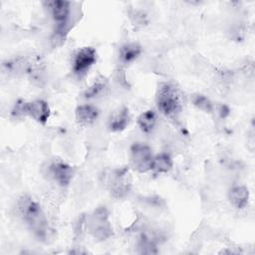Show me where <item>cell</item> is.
Listing matches in <instances>:
<instances>
[{"label":"cell","instance_id":"cell-1","mask_svg":"<svg viewBox=\"0 0 255 255\" xmlns=\"http://www.w3.org/2000/svg\"><path fill=\"white\" fill-rule=\"evenodd\" d=\"M18 209L23 221L29 229L41 240L46 239L48 221L40 204L28 195L22 196L18 201Z\"/></svg>","mask_w":255,"mask_h":255},{"label":"cell","instance_id":"cell-2","mask_svg":"<svg viewBox=\"0 0 255 255\" xmlns=\"http://www.w3.org/2000/svg\"><path fill=\"white\" fill-rule=\"evenodd\" d=\"M156 105L158 110L166 117H174L181 111L179 95L171 84L161 83L156 93Z\"/></svg>","mask_w":255,"mask_h":255},{"label":"cell","instance_id":"cell-3","mask_svg":"<svg viewBox=\"0 0 255 255\" xmlns=\"http://www.w3.org/2000/svg\"><path fill=\"white\" fill-rule=\"evenodd\" d=\"M105 183L113 197H125L131 187V177L128 169L122 167L110 170L105 175Z\"/></svg>","mask_w":255,"mask_h":255},{"label":"cell","instance_id":"cell-4","mask_svg":"<svg viewBox=\"0 0 255 255\" xmlns=\"http://www.w3.org/2000/svg\"><path fill=\"white\" fill-rule=\"evenodd\" d=\"M88 229L91 235L99 241H105L113 236V227L109 220L108 209L105 206L96 208L89 216Z\"/></svg>","mask_w":255,"mask_h":255},{"label":"cell","instance_id":"cell-5","mask_svg":"<svg viewBox=\"0 0 255 255\" xmlns=\"http://www.w3.org/2000/svg\"><path fill=\"white\" fill-rule=\"evenodd\" d=\"M12 115L15 117L29 116L36 122L45 125L50 117V108L44 100H34L31 102L19 101L15 105Z\"/></svg>","mask_w":255,"mask_h":255},{"label":"cell","instance_id":"cell-6","mask_svg":"<svg viewBox=\"0 0 255 255\" xmlns=\"http://www.w3.org/2000/svg\"><path fill=\"white\" fill-rule=\"evenodd\" d=\"M129 161L131 167L137 172L143 173L150 170L153 161L150 147L141 142H134L129 149Z\"/></svg>","mask_w":255,"mask_h":255},{"label":"cell","instance_id":"cell-7","mask_svg":"<svg viewBox=\"0 0 255 255\" xmlns=\"http://www.w3.org/2000/svg\"><path fill=\"white\" fill-rule=\"evenodd\" d=\"M97 53L93 47H83L77 51L73 60V72L78 76L85 75L96 63Z\"/></svg>","mask_w":255,"mask_h":255},{"label":"cell","instance_id":"cell-8","mask_svg":"<svg viewBox=\"0 0 255 255\" xmlns=\"http://www.w3.org/2000/svg\"><path fill=\"white\" fill-rule=\"evenodd\" d=\"M53 19L57 22L58 28L56 31V36L59 39L64 37V29L67 23V20L70 15V2L64 0H55L49 3Z\"/></svg>","mask_w":255,"mask_h":255},{"label":"cell","instance_id":"cell-9","mask_svg":"<svg viewBox=\"0 0 255 255\" xmlns=\"http://www.w3.org/2000/svg\"><path fill=\"white\" fill-rule=\"evenodd\" d=\"M50 173L61 186H67L73 178L74 168L65 162L58 161L50 165Z\"/></svg>","mask_w":255,"mask_h":255},{"label":"cell","instance_id":"cell-10","mask_svg":"<svg viewBox=\"0 0 255 255\" xmlns=\"http://www.w3.org/2000/svg\"><path fill=\"white\" fill-rule=\"evenodd\" d=\"M129 122L128 109L124 107L114 112L108 121V128L111 131H122L124 130Z\"/></svg>","mask_w":255,"mask_h":255},{"label":"cell","instance_id":"cell-11","mask_svg":"<svg viewBox=\"0 0 255 255\" xmlns=\"http://www.w3.org/2000/svg\"><path fill=\"white\" fill-rule=\"evenodd\" d=\"M228 199L235 208L237 209L245 208L249 200L248 188L244 185L233 186L228 191Z\"/></svg>","mask_w":255,"mask_h":255},{"label":"cell","instance_id":"cell-12","mask_svg":"<svg viewBox=\"0 0 255 255\" xmlns=\"http://www.w3.org/2000/svg\"><path fill=\"white\" fill-rule=\"evenodd\" d=\"M76 120L81 125H90L96 121L99 116V111L91 105H82L76 109Z\"/></svg>","mask_w":255,"mask_h":255},{"label":"cell","instance_id":"cell-13","mask_svg":"<svg viewBox=\"0 0 255 255\" xmlns=\"http://www.w3.org/2000/svg\"><path fill=\"white\" fill-rule=\"evenodd\" d=\"M141 53V46L137 43H128L121 47L119 59L123 64H128L134 61Z\"/></svg>","mask_w":255,"mask_h":255},{"label":"cell","instance_id":"cell-14","mask_svg":"<svg viewBox=\"0 0 255 255\" xmlns=\"http://www.w3.org/2000/svg\"><path fill=\"white\" fill-rule=\"evenodd\" d=\"M172 168V159L167 153H159L155 157H153L152 167L155 172L165 173L168 172Z\"/></svg>","mask_w":255,"mask_h":255},{"label":"cell","instance_id":"cell-15","mask_svg":"<svg viewBox=\"0 0 255 255\" xmlns=\"http://www.w3.org/2000/svg\"><path fill=\"white\" fill-rule=\"evenodd\" d=\"M156 123L155 113L151 110L145 111L137 118V124L143 132H150Z\"/></svg>","mask_w":255,"mask_h":255},{"label":"cell","instance_id":"cell-16","mask_svg":"<svg viewBox=\"0 0 255 255\" xmlns=\"http://www.w3.org/2000/svg\"><path fill=\"white\" fill-rule=\"evenodd\" d=\"M192 103L197 109L203 111L204 113H211L212 110H213L212 103L204 95H201V94L193 95L192 96Z\"/></svg>","mask_w":255,"mask_h":255},{"label":"cell","instance_id":"cell-17","mask_svg":"<svg viewBox=\"0 0 255 255\" xmlns=\"http://www.w3.org/2000/svg\"><path fill=\"white\" fill-rule=\"evenodd\" d=\"M105 84L101 83V82H97L95 83L93 86H91L86 92H85V97L86 98H93L95 96H97L98 94H100V92L104 89Z\"/></svg>","mask_w":255,"mask_h":255},{"label":"cell","instance_id":"cell-18","mask_svg":"<svg viewBox=\"0 0 255 255\" xmlns=\"http://www.w3.org/2000/svg\"><path fill=\"white\" fill-rule=\"evenodd\" d=\"M219 114H220V117L224 119L230 114V110L226 105H221L219 108Z\"/></svg>","mask_w":255,"mask_h":255}]
</instances>
